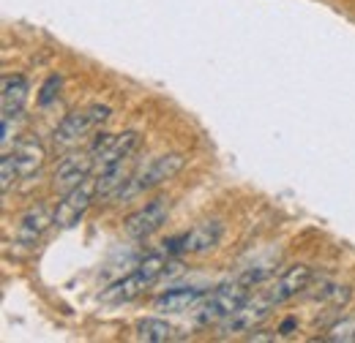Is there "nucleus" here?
Segmentation results:
<instances>
[{"instance_id": "1", "label": "nucleus", "mask_w": 355, "mask_h": 343, "mask_svg": "<svg viewBox=\"0 0 355 343\" xmlns=\"http://www.w3.org/2000/svg\"><path fill=\"white\" fill-rule=\"evenodd\" d=\"M167 267H170V254L164 257L162 251H153V254L142 257L139 261H137V267H134L129 275L118 278L110 289H104L101 300L129 302V300H134V297H139V295H142L145 289H150L159 278H164V275H167Z\"/></svg>"}, {"instance_id": "2", "label": "nucleus", "mask_w": 355, "mask_h": 343, "mask_svg": "<svg viewBox=\"0 0 355 343\" xmlns=\"http://www.w3.org/2000/svg\"><path fill=\"white\" fill-rule=\"evenodd\" d=\"M249 297H252V284H246L243 278L222 284V286H216L214 292H208L205 300L194 308V322H197L200 327L222 324L224 319L232 316Z\"/></svg>"}, {"instance_id": "3", "label": "nucleus", "mask_w": 355, "mask_h": 343, "mask_svg": "<svg viewBox=\"0 0 355 343\" xmlns=\"http://www.w3.org/2000/svg\"><path fill=\"white\" fill-rule=\"evenodd\" d=\"M183 156L180 153H164V156H156L153 161H148L145 167H139L137 172H132L129 183L115 194V199H134L139 194H148L153 188H159L162 183L173 180L178 172L183 169Z\"/></svg>"}, {"instance_id": "4", "label": "nucleus", "mask_w": 355, "mask_h": 343, "mask_svg": "<svg viewBox=\"0 0 355 343\" xmlns=\"http://www.w3.org/2000/svg\"><path fill=\"white\" fill-rule=\"evenodd\" d=\"M112 115L110 106H90V109H80V112H69L58 129L52 131V147L55 150H74L93 129H98L107 118Z\"/></svg>"}, {"instance_id": "5", "label": "nucleus", "mask_w": 355, "mask_h": 343, "mask_svg": "<svg viewBox=\"0 0 355 343\" xmlns=\"http://www.w3.org/2000/svg\"><path fill=\"white\" fill-rule=\"evenodd\" d=\"M222 234H224V226L219 221H202L194 229H189V232H183L178 237H170L164 243V251L170 257H175V254H191V257L208 254V251H214L219 245Z\"/></svg>"}, {"instance_id": "6", "label": "nucleus", "mask_w": 355, "mask_h": 343, "mask_svg": "<svg viewBox=\"0 0 355 343\" xmlns=\"http://www.w3.org/2000/svg\"><path fill=\"white\" fill-rule=\"evenodd\" d=\"M311 278H314L311 267H306V264H290L276 281H270L268 286L260 289V295L266 297L270 308H276V305H284V302L295 300L298 295H304L309 289Z\"/></svg>"}, {"instance_id": "7", "label": "nucleus", "mask_w": 355, "mask_h": 343, "mask_svg": "<svg viewBox=\"0 0 355 343\" xmlns=\"http://www.w3.org/2000/svg\"><path fill=\"white\" fill-rule=\"evenodd\" d=\"M96 196V177H88L85 183H80L77 188H71L69 194H63V199L58 202L55 213H52V226L55 229H71L83 221V215L88 213Z\"/></svg>"}, {"instance_id": "8", "label": "nucleus", "mask_w": 355, "mask_h": 343, "mask_svg": "<svg viewBox=\"0 0 355 343\" xmlns=\"http://www.w3.org/2000/svg\"><path fill=\"white\" fill-rule=\"evenodd\" d=\"M170 218V199L156 196L150 202H145L142 207H137L126 221H123V232L132 240H148L150 234H156Z\"/></svg>"}, {"instance_id": "9", "label": "nucleus", "mask_w": 355, "mask_h": 343, "mask_svg": "<svg viewBox=\"0 0 355 343\" xmlns=\"http://www.w3.org/2000/svg\"><path fill=\"white\" fill-rule=\"evenodd\" d=\"M268 313H270V305H268L266 297L257 292V295H252L249 300L243 302L232 316H227L222 324H216V327H219V335H222V338H230V335L252 333V330H257V327L266 322Z\"/></svg>"}, {"instance_id": "10", "label": "nucleus", "mask_w": 355, "mask_h": 343, "mask_svg": "<svg viewBox=\"0 0 355 343\" xmlns=\"http://www.w3.org/2000/svg\"><path fill=\"white\" fill-rule=\"evenodd\" d=\"M93 169H96V161H93V156H90L88 150H83V153H69V156L55 167V172H52V188L63 196V194H69L71 188H77L80 183H85Z\"/></svg>"}, {"instance_id": "11", "label": "nucleus", "mask_w": 355, "mask_h": 343, "mask_svg": "<svg viewBox=\"0 0 355 343\" xmlns=\"http://www.w3.org/2000/svg\"><path fill=\"white\" fill-rule=\"evenodd\" d=\"M49 226H52V215H49V207H46V205H33V207H28L25 213L19 215V223H17V229H14V243H17V248L33 251V248L42 243V237H44V232Z\"/></svg>"}, {"instance_id": "12", "label": "nucleus", "mask_w": 355, "mask_h": 343, "mask_svg": "<svg viewBox=\"0 0 355 343\" xmlns=\"http://www.w3.org/2000/svg\"><path fill=\"white\" fill-rule=\"evenodd\" d=\"M11 158H14L17 174H19L22 180H31V177H36V174L42 172V167H44L46 150L36 136H25V139H19V142H17V147H14Z\"/></svg>"}, {"instance_id": "13", "label": "nucleus", "mask_w": 355, "mask_h": 343, "mask_svg": "<svg viewBox=\"0 0 355 343\" xmlns=\"http://www.w3.org/2000/svg\"><path fill=\"white\" fill-rule=\"evenodd\" d=\"M208 289L200 286H178V289H167L162 295L153 297V308L162 313H183V310H194L200 302L205 300Z\"/></svg>"}, {"instance_id": "14", "label": "nucleus", "mask_w": 355, "mask_h": 343, "mask_svg": "<svg viewBox=\"0 0 355 343\" xmlns=\"http://www.w3.org/2000/svg\"><path fill=\"white\" fill-rule=\"evenodd\" d=\"M28 101V80L22 74H6L0 85V106L3 120H17L22 115V106Z\"/></svg>"}, {"instance_id": "15", "label": "nucleus", "mask_w": 355, "mask_h": 343, "mask_svg": "<svg viewBox=\"0 0 355 343\" xmlns=\"http://www.w3.org/2000/svg\"><path fill=\"white\" fill-rule=\"evenodd\" d=\"M137 147H139V133H137V131H123V133H118V139H115L112 147L101 156V161H98L96 169L110 167V164H118V161H132Z\"/></svg>"}, {"instance_id": "16", "label": "nucleus", "mask_w": 355, "mask_h": 343, "mask_svg": "<svg viewBox=\"0 0 355 343\" xmlns=\"http://www.w3.org/2000/svg\"><path fill=\"white\" fill-rule=\"evenodd\" d=\"M134 338L145 343H167L175 338V327L164 319H142L134 330Z\"/></svg>"}, {"instance_id": "17", "label": "nucleus", "mask_w": 355, "mask_h": 343, "mask_svg": "<svg viewBox=\"0 0 355 343\" xmlns=\"http://www.w3.org/2000/svg\"><path fill=\"white\" fill-rule=\"evenodd\" d=\"M322 341L331 343H355V316H345V319H336L328 333L322 335Z\"/></svg>"}, {"instance_id": "18", "label": "nucleus", "mask_w": 355, "mask_h": 343, "mask_svg": "<svg viewBox=\"0 0 355 343\" xmlns=\"http://www.w3.org/2000/svg\"><path fill=\"white\" fill-rule=\"evenodd\" d=\"M14 177H19L17 167H14V158H11V153H3V158H0V191L3 194L11 191V185L17 183Z\"/></svg>"}, {"instance_id": "19", "label": "nucleus", "mask_w": 355, "mask_h": 343, "mask_svg": "<svg viewBox=\"0 0 355 343\" xmlns=\"http://www.w3.org/2000/svg\"><path fill=\"white\" fill-rule=\"evenodd\" d=\"M60 85H63V80L58 74H52L44 82V87H42V93H39V106H49L60 95Z\"/></svg>"}]
</instances>
